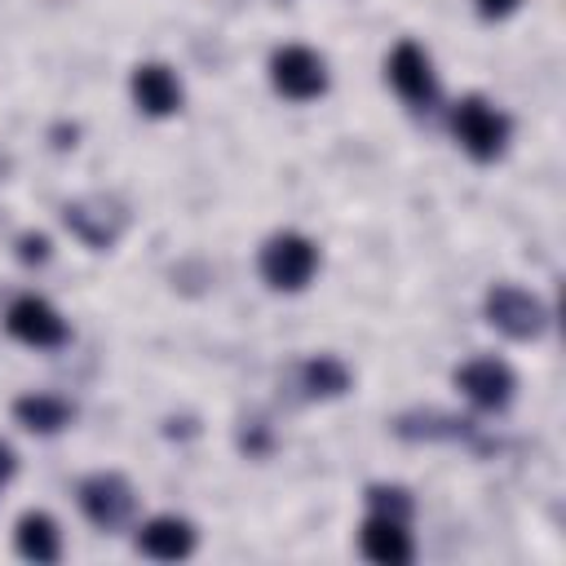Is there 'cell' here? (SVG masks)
Returning a JSON list of instances; mask_svg holds the SVG:
<instances>
[{
  "instance_id": "6da1fadb",
  "label": "cell",
  "mask_w": 566,
  "mask_h": 566,
  "mask_svg": "<svg viewBox=\"0 0 566 566\" xmlns=\"http://www.w3.org/2000/svg\"><path fill=\"white\" fill-rule=\"evenodd\" d=\"M509 133H513L509 115H504L495 102H486L482 93L460 97L455 111H451V137H455L460 150H464L469 159H478V164L500 159L504 146H509Z\"/></svg>"
},
{
  "instance_id": "7a4b0ae2",
  "label": "cell",
  "mask_w": 566,
  "mask_h": 566,
  "mask_svg": "<svg viewBox=\"0 0 566 566\" xmlns=\"http://www.w3.org/2000/svg\"><path fill=\"white\" fill-rule=\"evenodd\" d=\"M256 270H261V279H265L274 292H301V287L318 274V248H314V239H305V234H296V230L270 234V239L261 243Z\"/></svg>"
},
{
  "instance_id": "3957f363",
  "label": "cell",
  "mask_w": 566,
  "mask_h": 566,
  "mask_svg": "<svg viewBox=\"0 0 566 566\" xmlns=\"http://www.w3.org/2000/svg\"><path fill=\"white\" fill-rule=\"evenodd\" d=\"M270 84L287 102H314L327 93V62L305 44H283L270 53Z\"/></svg>"
},
{
  "instance_id": "277c9868",
  "label": "cell",
  "mask_w": 566,
  "mask_h": 566,
  "mask_svg": "<svg viewBox=\"0 0 566 566\" xmlns=\"http://www.w3.org/2000/svg\"><path fill=\"white\" fill-rule=\"evenodd\" d=\"M486 323L495 332H504L509 340H535L548 327V310L535 292H526L517 283H495L486 292Z\"/></svg>"
},
{
  "instance_id": "5b68a950",
  "label": "cell",
  "mask_w": 566,
  "mask_h": 566,
  "mask_svg": "<svg viewBox=\"0 0 566 566\" xmlns=\"http://www.w3.org/2000/svg\"><path fill=\"white\" fill-rule=\"evenodd\" d=\"M4 332L31 349H62L71 340V327L66 318L44 301V296H13L9 310H4Z\"/></svg>"
},
{
  "instance_id": "8992f818",
  "label": "cell",
  "mask_w": 566,
  "mask_h": 566,
  "mask_svg": "<svg viewBox=\"0 0 566 566\" xmlns=\"http://www.w3.org/2000/svg\"><path fill=\"white\" fill-rule=\"evenodd\" d=\"M385 80H389V88H394L411 111H429L433 97H438L433 62H429V53H424L416 40L394 44V53H389V62H385Z\"/></svg>"
},
{
  "instance_id": "52a82bcc",
  "label": "cell",
  "mask_w": 566,
  "mask_h": 566,
  "mask_svg": "<svg viewBox=\"0 0 566 566\" xmlns=\"http://www.w3.org/2000/svg\"><path fill=\"white\" fill-rule=\"evenodd\" d=\"M80 513L97 526V531H119L133 517V486L119 473H88L75 491Z\"/></svg>"
},
{
  "instance_id": "ba28073f",
  "label": "cell",
  "mask_w": 566,
  "mask_h": 566,
  "mask_svg": "<svg viewBox=\"0 0 566 566\" xmlns=\"http://www.w3.org/2000/svg\"><path fill=\"white\" fill-rule=\"evenodd\" d=\"M455 389H460L473 407H482V411H500V407L513 402L517 376H513V367L500 363V358H469V363L455 367Z\"/></svg>"
},
{
  "instance_id": "9c48e42d",
  "label": "cell",
  "mask_w": 566,
  "mask_h": 566,
  "mask_svg": "<svg viewBox=\"0 0 566 566\" xmlns=\"http://www.w3.org/2000/svg\"><path fill=\"white\" fill-rule=\"evenodd\" d=\"M62 221H66V230L80 239V243H88V248H111L115 239H119V226H124V212L111 203V199H102V195H93V199H71L66 208H62Z\"/></svg>"
},
{
  "instance_id": "30bf717a",
  "label": "cell",
  "mask_w": 566,
  "mask_h": 566,
  "mask_svg": "<svg viewBox=\"0 0 566 566\" xmlns=\"http://www.w3.org/2000/svg\"><path fill=\"white\" fill-rule=\"evenodd\" d=\"M358 548L376 566H407L416 557V544H411L407 522L402 517H385V513H367V522L358 531Z\"/></svg>"
},
{
  "instance_id": "8fae6325",
  "label": "cell",
  "mask_w": 566,
  "mask_h": 566,
  "mask_svg": "<svg viewBox=\"0 0 566 566\" xmlns=\"http://www.w3.org/2000/svg\"><path fill=\"white\" fill-rule=\"evenodd\" d=\"M195 544H199L195 526L177 513H159L137 531V553L150 557V562H181V557L195 553Z\"/></svg>"
},
{
  "instance_id": "7c38bea8",
  "label": "cell",
  "mask_w": 566,
  "mask_h": 566,
  "mask_svg": "<svg viewBox=\"0 0 566 566\" xmlns=\"http://www.w3.org/2000/svg\"><path fill=\"white\" fill-rule=\"evenodd\" d=\"M128 88H133V102H137L142 115L164 119V115L181 111V80H177L172 66H164V62H142V66L133 71Z\"/></svg>"
},
{
  "instance_id": "4fadbf2b",
  "label": "cell",
  "mask_w": 566,
  "mask_h": 566,
  "mask_svg": "<svg viewBox=\"0 0 566 566\" xmlns=\"http://www.w3.org/2000/svg\"><path fill=\"white\" fill-rule=\"evenodd\" d=\"M13 544L35 566H49V562L62 557V531H57V522L49 513H22L18 526H13Z\"/></svg>"
},
{
  "instance_id": "5bb4252c",
  "label": "cell",
  "mask_w": 566,
  "mask_h": 566,
  "mask_svg": "<svg viewBox=\"0 0 566 566\" xmlns=\"http://www.w3.org/2000/svg\"><path fill=\"white\" fill-rule=\"evenodd\" d=\"M13 420L31 433H62L75 420V407L57 394H22L13 402Z\"/></svg>"
},
{
  "instance_id": "9a60e30c",
  "label": "cell",
  "mask_w": 566,
  "mask_h": 566,
  "mask_svg": "<svg viewBox=\"0 0 566 566\" xmlns=\"http://www.w3.org/2000/svg\"><path fill=\"white\" fill-rule=\"evenodd\" d=\"M296 380H301L305 398H336L349 389V367L332 354H318V358H305L296 367Z\"/></svg>"
},
{
  "instance_id": "2e32d148",
  "label": "cell",
  "mask_w": 566,
  "mask_h": 566,
  "mask_svg": "<svg viewBox=\"0 0 566 566\" xmlns=\"http://www.w3.org/2000/svg\"><path fill=\"white\" fill-rule=\"evenodd\" d=\"M367 504H371V513H385V517H411V495L402 491V486H385V482H376V486H367Z\"/></svg>"
},
{
  "instance_id": "e0dca14e",
  "label": "cell",
  "mask_w": 566,
  "mask_h": 566,
  "mask_svg": "<svg viewBox=\"0 0 566 566\" xmlns=\"http://www.w3.org/2000/svg\"><path fill=\"white\" fill-rule=\"evenodd\" d=\"M18 261L22 265H44L49 261V239L44 234H18Z\"/></svg>"
},
{
  "instance_id": "ac0fdd59",
  "label": "cell",
  "mask_w": 566,
  "mask_h": 566,
  "mask_svg": "<svg viewBox=\"0 0 566 566\" xmlns=\"http://www.w3.org/2000/svg\"><path fill=\"white\" fill-rule=\"evenodd\" d=\"M473 4H478L482 18H509V13H517L522 0H473Z\"/></svg>"
},
{
  "instance_id": "d6986e66",
  "label": "cell",
  "mask_w": 566,
  "mask_h": 566,
  "mask_svg": "<svg viewBox=\"0 0 566 566\" xmlns=\"http://www.w3.org/2000/svg\"><path fill=\"white\" fill-rule=\"evenodd\" d=\"M13 469H18V464H13V447H9V442H0V482H9V478H13Z\"/></svg>"
}]
</instances>
